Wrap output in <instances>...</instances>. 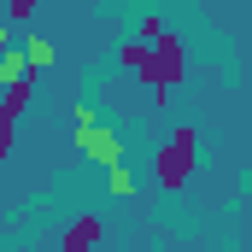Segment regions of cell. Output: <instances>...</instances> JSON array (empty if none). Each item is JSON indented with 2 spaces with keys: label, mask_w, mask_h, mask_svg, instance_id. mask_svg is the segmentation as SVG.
Returning <instances> with one entry per match:
<instances>
[{
  "label": "cell",
  "mask_w": 252,
  "mask_h": 252,
  "mask_svg": "<svg viewBox=\"0 0 252 252\" xmlns=\"http://www.w3.org/2000/svg\"><path fill=\"white\" fill-rule=\"evenodd\" d=\"M112 193H118V199H129V193H135V176L124 170V158L112 164Z\"/></svg>",
  "instance_id": "9c48e42d"
},
{
  "label": "cell",
  "mask_w": 252,
  "mask_h": 252,
  "mask_svg": "<svg viewBox=\"0 0 252 252\" xmlns=\"http://www.w3.org/2000/svg\"><path fill=\"white\" fill-rule=\"evenodd\" d=\"M35 6H41V0H6V18H30Z\"/></svg>",
  "instance_id": "30bf717a"
},
{
  "label": "cell",
  "mask_w": 252,
  "mask_h": 252,
  "mask_svg": "<svg viewBox=\"0 0 252 252\" xmlns=\"http://www.w3.org/2000/svg\"><path fill=\"white\" fill-rule=\"evenodd\" d=\"M30 94H35V70H24L18 82L0 88V158H12V135H18V118H24Z\"/></svg>",
  "instance_id": "7a4b0ae2"
},
{
  "label": "cell",
  "mask_w": 252,
  "mask_h": 252,
  "mask_svg": "<svg viewBox=\"0 0 252 252\" xmlns=\"http://www.w3.org/2000/svg\"><path fill=\"white\" fill-rule=\"evenodd\" d=\"M18 47H24L30 70H47V64H53V41H47V35H30V41H18Z\"/></svg>",
  "instance_id": "ba28073f"
},
{
  "label": "cell",
  "mask_w": 252,
  "mask_h": 252,
  "mask_svg": "<svg viewBox=\"0 0 252 252\" xmlns=\"http://www.w3.org/2000/svg\"><path fill=\"white\" fill-rule=\"evenodd\" d=\"M153 47H158V70H164V88H176L182 76H188V47L170 35V30H158V35H147Z\"/></svg>",
  "instance_id": "5b68a950"
},
{
  "label": "cell",
  "mask_w": 252,
  "mask_h": 252,
  "mask_svg": "<svg viewBox=\"0 0 252 252\" xmlns=\"http://www.w3.org/2000/svg\"><path fill=\"white\" fill-rule=\"evenodd\" d=\"M193 153H199V135L182 124L170 141H164V153H158V182H164V188H182V182L193 176Z\"/></svg>",
  "instance_id": "6da1fadb"
},
{
  "label": "cell",
  "mask_w": 252,
  "mask_h": 252,
  "mask_svg": "<svg viewBox=\"0 0 252 252\" xmlns=\"http://www.w3.org/2000/svg\"><path fill=\"white\" fill-rule=\"evenodd\" d=\"M12 41H18V35H12V30H6V24H0V47H12Z\"/></svg>",
  "instance_id": "8fae6325"
},
{
  "label": "cell",
  "mask_w": 252,
  "mask_h": 252,
  "mask_svg": "<svg viewBox=\"0 0 252 252\" xmlns=\"http://www.w3.org/2000/svg\"><path fill=\"white\" fill-rule=\"evenodd\" d=\"M24 70H30V59H24V47H18V41H12V47H0V88H6V82H18Z\"/></svg>",
  "instance_id": "52a82bcc"
},
{
  "label": "cell",
  "mask_w": 252,
  "mask_h": 252,
  "mask_svg": "<svg viewBox=\"0 0 252 252\" xmlns=\"http://www.w3.org/2000/svg\"><path fill=\"white\" fill-rule=\"evenodd\" d=\"M106 229H100V217H82V223H70V235H64V252H82V247H94Z\"/></svg>",
  "instance_id": "8992f818"
},
{
  "label": "cell",
  "mask_w": 252,
  "mask_h": 252,
  "mask_svg": "<svg viewBox=\"0 0 252 252\" xmlns=\"http://www.w3.org/2000/svg\"><path fill=\"white\" fill-rule=\"evenodd\" d=\"M76 147H82V153H88L94 164H106V170H112V164L124 158V141H118L112 129H100V124H82V129H76Z\"/></svg>",
  "instance_id": "277c9868"
},
{
  "label": "cell",
  "mask_w": 252,
  "mask_h": 252,
  "mask_svg": "<svg viewBox=\"0 0 252 252\" xmlns=\"http://www.w3.org/2000/svg\"><path fill=\"white\" fill-rule=\"evenodd\" d=\"M118 59H124L129 70H135V82H141V88H153V94H164V70H158V47H153L147 35H141V41H129V47L118 53Z\"/></svg>",
  "instance_id": "3957f363"
}]
</instances>
